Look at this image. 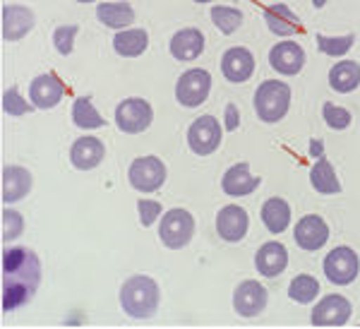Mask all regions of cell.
Instances as JSON below:
<instances>
[{
  "label": "cell",
  "instance_id": "32",
  "mask_svg": "<svg viewBox=\"0 0 360 329\" xmlns=\"http://www.w3.org/2000/svg\"><path fill=\"white\" fill-rule=\"evenodd\" d=\"M353 34H346V37H322L319 34L317 37V49L322 51V53H327V56H344L351 51V46H353Z\"/></svg>",
  "mask_w": 360,
  "mask_h": 329
},
{
  "label": "cell",
  "instance_id": "8",
  "mask_svg": "<svg viewBox=\"0 0 360 329\" xmlns=\"http://www.w3.org/2000/svg\"><path fill=\"white\" fill-rule=\"evenodd\" d=\"M152 106L144 99H125L115 108V123L123 132H142L152 125Z\"/></svg>",
  "mask_w": 360,
  "mask_h": 329
},
{
  "label": "cell",
  "instance_id": "36",
  "mask_svg": "<svg viewBox=\"0 0 360 329\" xmlns=\"http://www.w3.org/2000/svg\"><path fill=\"white\" fill-rule=\"evenodd\" d=\"M22 231H25V221H22V217L13 209H5L3 212V240L17 238V236H22Z\"/></svg>",
  "mask_w": 360,
  "mask_h": 329
},
{
  "label": "cell",
  "instance_id": "15",
  "mask_svg": "<svg viewBox=\"0 0 360 329\" xmlns=\"http://www.w3.org/2000/svg\"><path fill=\"white\" fill-rule=\"evenodd\" d=\"M221 72L231 82H245L250 75L255 72V58L248 49H229L221 58Z\"/></svg>",
  "mask_w": 360,
  "mask_h": 329
},
{
  "label": "cell",
  "instance_id": "33",
  "mask_svg": "<svg viewBox=\"0 0 360 329\" xmlns=\"http://www.w3.org/2000/svg\"><path fill=\"white\" fill-rule=\"evenodd\" d=\"M324 120H327V125L329 128H334V130H344L351 125V113L346 111V108H341V106H334V103H324Z\"/></svg>",
  "mask_w": 360,
  "mask_h": 329
},
{
  "label": "cell",
  "instance_id": "38",
  "mask_svg": "<svg viewBox=\"0 0 360 329\" xmlns=\"http://www.w3.org/2000/svg\"><path fill=\"white\" fill-rule=\"evenodd\" d=\"M240 125V115H238L236 103H229L226 106V130H236Z\"/></svg>",
  "mask_w": 360,
  "mask_h": 329
},
{
  "label": "cell",
  "instance_id": "10",
  "mask_svg": "<svg viewBox=\"0 0 360 329\" xmlns=\"http://www.w3.org/2000/svg\"><path fill=\"white\" fill-rule=\"evenodd\" d=\"M351 317V303L344 296H327L322 298L312 310V325L317 327H341Z\"/></svg>",
  "mask_w": 360,
  "mask_h": 329
},
{
  "label": "cell",
  "instance_id": "11",
  "mask_svg": "<svg viewBox=\"0 0 360 329\" xmlns=\"http://www.w3.org/2000/svg\"><path fill=\"white\" fill-rule=\"evenodd\" d=\"M264 305H266V291H264V286L259 284V281L248 279V281H243V284L236 288L233 308H236L238 315L255 317V315L262 313Z\"/></svg>",
  "mask_w": 360,
  "mask_h": 329
},
{
  "label": "cell",
  "instance_id": "21",
  "mask_svg": "<svg viewBox=\"0 0 360 329\" xmlns=\"http://www.w3.org/2000/svg\"><path fill=\"white\" fill-rule=\"evenodd\" d=\"M221 186L226 190V195H231V198H245V195H250L259 186V178H255L252 173H250L248 164H236L226 171Z\"/></svg>",
  "mask_w": 360,
  "mask_h": 329
},
{
  "label": "cell",
  "instance_id": "29",
  "mask_svg": "<svg viewBox=\"0 0 360 329\" xmlns=\"http://www.w3.org/2000/svg\"><path fill=\"white\" fill-rule=\"evenodd\" d=\"M72 120H75V125H79V128H84V130H94V128L106 125V120L98 115L96 108L91 106V99H86V96L75 99V103H72Z\"/></svg>",
  "mask_w": 360,
  "mask_h": 329
},
{
  "label": "cell",
  "instance_id": "18",
  "mask_svg": "<svg viewBox=\"0 0 360 329\" xmlns=\"http://www.w3.org/2000/svg\"><path fill=\"white\" fill-rule=\"evenodd\" d=\"M255 264H257V272L266 276V279H274L286 269L288 264V250L281 243L271 240V243H264L259 247L257 257H255Z\"/></svg>",
  "mask_w": 360,
  "mask_h": 329
},
{
  "label": "cell",
  "instance_id": "12",
  "mask_svg": "<svg viewBox=\"0 0 360 329\" xmlns=\"http://www.w3.org/2000/svg\"><path fill=\"white\" fill-rule=\"evenodd\" d=\"M65 96V84L56 75H39L29 86V99L39 108H53Z\"/></svg>",
  "mask_w": 360,
  "mask_h": 329
},
{
  "label": "cell",
  "instance_id": "35",
  "mask_svg": "<svg viewBox=\"0 0 360 329\" xmlns=\"http://www.w3.org/2000/svg\"><path fill=\"white\" fill-rule=\"evenodd\" d=\"M3 111L8 113V115H25V113H29L32 111V106H29V103L22 99L20 96V91L17 89H8L3 94Z\"/></svg>",
  "mask_w": 360,
  "mask_h": 329
},
{
  "label": "cell",
  "instance_id": "19",
  "mask_svg": "<svg viewBox=\"0 0 360 329\" xmlns=\"http://www.w3.org/2000/svg\"><path fill=\"white\" fill-rule=\"evenodd\" d=\"M217 231H219V236H221L224 240H231V243L240 240L243 236H245V231H248L245 209H243V207H238V205L224 207V209L219 212V217H217Z\"/></svg>",
  "mask_w": 360,
  "mask_h": 329
},
{
  "label": "cell",
  "instance_id": "5",
  "mask_svg": "<svg viewBox=\"0 0 360 329\" xmlns=\"http://www.w3.org/2000/svg\"><path fill=\"white\" fill-rule=\"evenodd\" d=\"M130 186L139 193H154L164 186L166 181V166L156 157H139L130 164Z\"/></svg>",
  "mask_w": 360,
  "mask_h": 329
},
{
  "label": "cell",
  "instance_id": "23",
  "mask_svg": "<svg viewBox=\"0 0 360 329\" xmlns=\"http://www.w3.org/2000/svg\"><path fill=\"white\" fill-rule=\"evenodd\" d=\"M264 22L271 32L278 34V37H291V34L300 32L298 15L291 13L286 5H269V8L264 10Z\"/></svg>",
  "mask_w": 360,
  "mask_h": 329
},
{
  "label": "cell",
  "instance_id": "6",
  "mask_svg": "<svg viewBox=\"0 0 360 329\" xmlns=\"http://www.w3.org/2000/svg\"><path fill=\"white\" fill-rule=\"evenodd\" d=\"M358 269H360L358 255L346 245L334 247L327 255V259H324V274H327V279L336 286L351 284L358 276Z\"/></svg>",
  "mask_w": 360,
  "mask_h": 329
},
{
  "label": "cell",
  "instance_id": "26",
  "mask_svg": "<svg viewBox=\"0 0 360 329\" xmlns=\"http://www.w3.org/2000/svg\"><path fill=\"white\" fill-rule=\"evenodd\" d=\"M96 17H98V22H103L106 27L123 29L135 20V10L127 3H101L96 8Z\"/></svg>",
  "mask_w": 360,
  "mask_h": 329
},
{
  "label": "cell",
  "instance_id": "3",
  "mask_svg": "<svg viewBox=\"0 0 360 329\" xmlns=\"http://www.w3.org/2000/svg\"><path fill=\"white\" fill-rule=\"evenodd\" d=\"M288 106H291V89H288V84L278 82V79L262 82L255 91V108H257V115L264 123L281 120L286 115Z\"/></svg>",
  "mask_w": 360,
  "mask_h": 329
},
{
  "label": "cell",
  "instance_id": "9",
  "mask_svg": "<svg viewBox=\"0 0 360 329\" xmlns=\"http://www.w3.org/2000/svg\"><path fill=\"white\" fill-rule=\"evenodd\" d=\"M188 142L195 154L207 157V154H212L214 149L221 144V125H219L217 118H212V115H202V118H197L195 123L190 125Z\"/></svg>",
  "mask_w": 360,
  "mask_h": 329
},
{
  "label": "cell",
  "instance_id": "17",
  "mask_svg": "<svg viewBox=\"0 0 360 329\" xmlns=\"http://www.w3.org/2000/svg\"><path fill=\"white\" fill-rule=\"evenodd\" d=\"M269 63H271V67H274L276 72L295 75V72H300V67H303L305 53H303V49H300L298 44L281 41V44H276L274 49H271Z\"/></svg>",
  "mask_w": 360,
  "mask_h": 329
},
{
  "label": "cell",
  "instance_id": "22",
  "mask_svg": "<svg viewBox=\"0 0 360 329\" xmlns=\"http://www.w3.org/2000/svg\"><path fill=\"white\" fill-rule=\"evenodd\" d=\"M32 190V176L22 166H5L3 169V200L17 202Z\"/></svg>",
  "mask_w": 360,
  "mask_h": 329
},
{
  "label": "cell",
  "instance_id": "40",
  "mask_svg": "<svg viewBox=\"0 0 360 329\" xmlns=\"http://www.w3.org/2000/svg\"><path fill=\"white\" fill-rule=\"evenodd\" d=\"M312 3H315V8H322V5H327L329 0H312Z\"/></svg>",
  "mask_w": 360,
  "mask_h": 329
},
{
  "label": "cell",
  "instance_id": "25",
  "mask_svg": "<svg viewBox=\"0 0 360 329\" xmlns=\"http://www.w3.org/2000/svg\"><path fill=\"white\" fill-rule=\"evenodd\" d=\"M329 84H332L334 91H341V94H348L360 84V65L353 60H341L329 70Z\"/></svg>",
  "mask_w": 360,
  "mask_h": 329
},
{
  "label": "cell",
  "instance_id": "39",
  "mask_svg": "<svg viewBox=\"0 0 360 329\" xmlns=\"http://www.w3.org/2000/svg\"><path fill=\"white\" fill-rule=\"evenodd\" d=\"M322 149H324V147H322V144H319L317 140H315V142H312V147H310L312 157H319V154H322Z\"/></svg>",
  "mask_w": 360,
  "mask_h": 329
},
{
  "label": "cell",
  "instance_id": "4",
  "mask_svg": "<svg viewBox=\"0 0 360 329\" xmlns=\"http://www.w3.org/2000/svg\"><path fill=\"white\" fill-rule=\"evenodd\" d=\"M193 233H195V219L185 209H171L161 219V226H159L161 243L171 247V250L188 245Z\"/></svg>",
  "mask_w": 360,
  "mask_h": 329
},
{
  "label": "cell",
  "instance_id": "2",
  "mask_svg": "<svg viewBox=\"0 0 360 329\" xmlns=\"http://www.w3.org/2000/svg\"><path fill=\"white\" fill-rule=\"evenodd\" d=\"M120 305L130 317L144 320L152 317L159 308V286L149 276H130L120 288Z\"/></svg>",
  "mask_w": 360,
  "mask_h": 329
},
{
  "label": "cell",
  "instance_id": "13",
  "mask_svg": "<svg viewBox=\"0 0 360 329\" xmlns=\"http://www.w3.org/2000/svg\"><path fill=\"white\" fill-rule=\"evenodd\" d=\"M34 27V13L22 5H5L3 8V39L5 41H20Z\"/></svg>",
  "mask_w": 360,
  "mask_h": 329
},
{
  "label": "cell",
  "instance_id": "37",
  "mask_svg": "<svg viewBox=\"0 0 360 329\" xmlns=\"http://www.w3.org/2000/svg\"><path fill=\"white\" fill-rule=\"evenodd\" d=\"M137 209H139V221H142V226H152L161 214V205L156 200H139Z\"/></svg>",
  "mask_w": 360,
  "mask_h": 329
},
{
  "label": "cell",
  "instance_id": "28",
  "mask_svg": "<svg viewBox=\"0 0 360 329\" xmlns=\"http://www.w3.org/2000/svg\"><path fill=\"white\" fill-rule=\"evenodd\" d=\"M310 183H312V188H315L317 193H322V195H334V193H339V190H341L339 178H336L332 164H329L327 159H319L317 164L312 166Z\"/></svg>",
  "mask_w": 360,
  "mask_h": 329
},
{
  "label": "cell",
  "instance_id": "42",
  "mask_svg": "<svg viewBox=\"0 0 360 329\" xmlns=\"http://www.w3.org/2000/svg\"><path fill=\"white\" fill-rule=\"evenodd\" d=\"M77 3H94V0H77Z\"/></svg>",
  "mask_w": 360,
  "mask_h": 329
},
{
  "label": "cell",
  "instance_id": "16",
  "mask_svg": "<svg viewBox=\"0 0 360 329\" xmlns=\"http://www.w3.org/2000/svg\"><path fill=\"white\" fill-rule=\"evenodd\" d=\"M103 157H106V149H103V144L98 142L96 137H79V140L72 144V149H70V161H72V166L79 171L96 169L103 161Z\"/></svg>",
  "mask_w": 360,
  "mask_h": 329
},
{
  "label": "cell",
  "instance_id": "14",
  "mask_svg": "<svg viewBox=\"0 0 360 329\" xmlns=\"http://www.w3.org/2000/svg\"><path fill=\"white\" fill-rule=\"evenodd\" d=\"M329 238V226L322 221V217H303L295 226V243L303 250H319Z\"/></svg>",
  "mask_w": 360,
  "mask_h": 329
},
{
  "label": "cell",
  "instance_id": "1",
  "mask_svg": "<svg viewBox=\"0 0 360 329\" xmlns=\"http://www.w3.org/2000/svg\"><path fill=\"white\" fill-rule=\"evenodd\" d=\"M41 281V264L27 247H5L3 250V310L22 308L37 293Z\"/></svg>",
  "mask_w": 360,
  "mask_h": 329
},
{
  "label": "cell",
  "instance_id": "30",
  "mask_svg": "<svg viewBox=\"0 0 360 329\" xmlns=\"http://www.w3.org/2000/svg\"><path fill=\"white\" fill-rule=\"evenodd\" d=\"M319 293V284L315 276H307V274H300L295 276L291 281V286H288V296L293 298L295 303H310L315 301Z\"/></svg>",
  "mask_w": 360,
  "mask_h": 329
},
{
  "label": "cell",
  "instance_id": "27",
  "mask_svg": "<svg viewBox=\"0 0 360 329\" xmlns=\"http://www.w3.org/2000/svg\"><path fill=\"white\" fill-rule=\"evenodd\" d=\"M147 44H149V39L144 29H125V32L115 34V39H113V49L125 58H135L139 53H144Z\"/></svg>",
  "mask_w": 360,
  "mask_h": 329
},
{
  "label": "cell",
  "instance_id": "41",
  "mask_svg": "<svg viewBox=\"0 0 360 329\" xmlns=\"http://www.w3.org/2000/svg\"><path fill=\"white\" fill-rule=\"evenodd\" d=\"M195 3H212V0H195Z\"/></svg>",
  "mask_w": 360,
  "mask_h": 329
},
{
  "label": "cell",
  "instance_id": "34",
  "mask_svg": "<svg viewBox=\"0 0 360 329\" xmlns=\"http://www.w3.org/2000/svg\"><path fill=\"white\" fill-rule=\"evenodd\" d=\"M77 25H65V27H58L53 32V44L56 49L60 51L63 56L72 53V46H75V34H77Z\"/></svg>",
  "mask_w": 360,
  "mask_h": 329
},
{
  "label": "cell",
  "instance_id": "24",
  "mask_svg": "<svg viewBox=\"0 0 360 329\" xmlns=\"http://www.w3.org/2000/svg\"><path fill=\"white\" fill-rule=\"evenodd\" d=\"M262 221L271 233H283L288 224H291V207H288V202L281 198L266 200L262 207Z\"/></svg>",
  "mask_w": 360,
  "mask_h": 329
},
{
  "label": "cell",
  "instance_id": "20",
  "mask_svg": "<svg viewBox=\"0 0 360 329\" xmlns=\"http://www.w3.org/2000/svg\"><path fill=\"white\" fill-rule=\"evenodd\" d=\"M205 49V37L200 29H180L171 39V56L176 60H195Z\"/></svg>",
  "mask_w": 360,
  "mask_h": 329
},
{
  "label": "cell",
  "instance_id": "31",
  "mask_svg": "<svg viewBox=\"0 0 360 329\" xmlns=\"http://www.w3.org/2000/svg\"><path fill=\"white\" fill-rule=\"evenodd\" d=\"M212 20L214 25L221 29L224 34H233L243 22V13L236 8H224V5H217L212 8Z\"/></svg>",
  "mask_w": 360,
  "mask_h": 329
},
{
  "label": "cell",
  "instance_id": "7",
  "mask_svg": "<svg viewBox=\"0 0 360 329\" xmlns=\"http://www.w3.org/2000/svg\"><path fill=\"white\" fill-rule=\"evenodd\" d=\"M209 89H212V77H209V72L202 70V67H195V70H188L178 79L176 96L183 106L195 108L207 99Z\"/></svg>",
  "mask_w": 360,
  "mask_h": 329
}]
</instances>
